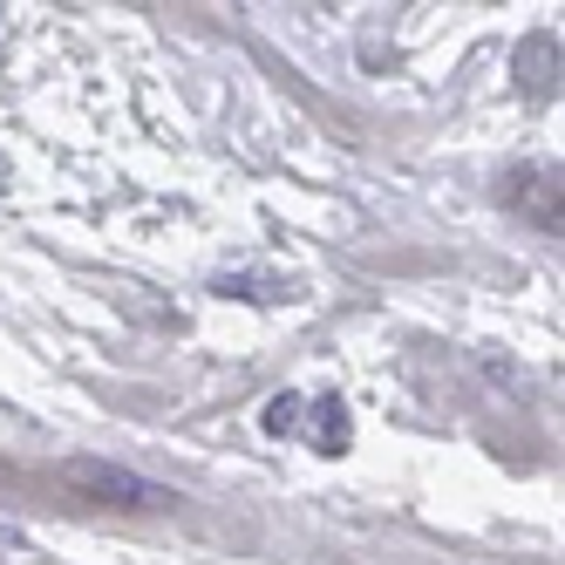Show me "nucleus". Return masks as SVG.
<instances>
[{"instance_id":"obj_2","label":"nucleus","mask_w":565,"mask_h":565,"mask_svg":"<svg viewBox=\"0 0 565 565\" xmlns=\"http://www.w3.org/2000/svg\"><path fill=\"white\" fill-rule=\"evenodd\" d=\"M300 429V395H279L266 409V436H294Z\"/></svg>"},{"instance_id":"obj_1","label":"nucleus","mask_w":565,"mask_h":565,"mask_svg":"<svg viewBox=\"0 0 565 565\" xmlns=\"http://www.w3.org/2000/svg\"><path fill=\"white\" fill-rule=\"evenodd\" d=\"M62 477L75 483V491H89L96 504H124V511H157V504H171V498L157 491L150 477H137V470H124V463L75 457V463H62Z\"/></svg>"},{"instance_id":"obj_3","label":"nucleus","mask_w":565,"mask_h":565,"mask_svg":"<svg viewBox=\"0 0 565 565\" xmlns=\"http://www.w3.org/2000/svg\"><path fill=\"white\" fill-rule=\"evenodd\" d=\"M320 443H328V450L348 443V409H341V402H320Z\"/></svg>"}]
</instances>
